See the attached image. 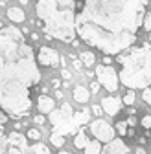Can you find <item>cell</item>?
Masks as SVG:
<instances>
[{"mask_svg":"<svg viewBox=\"0 0 151 154\" xmlns=\"http://www.w3.org/2000/svg\"><path fill=\"white\" fill-rule=\"evenodd\" d=\"M149 41H151V31H149Z\"/></svg>","mask_w":151,"mask_h":154,"instance_id":"obj_43","label":"cell"},{"mask_svg":"<svg viewBox=\"0 0 151 154\" xmlns=\"http://www.w3.org/2000/svg\"><path fill=\"white\" fill-rule=\"evenodd\" d=\"M37 61L46 68H55L61 64V55L50 46H43V48H39V53H37Z\"/></svg>","mask_w":151,"mask_h":154,"instance_id":"obj_8","label":"cell"},{"mask_svg":"<svg viewBox=\"0 0 151 154\" xmlns=\"http://www.w3.org/2000/svg\"><path fill=\"white\" fill-rule=\"evenodd\" d=\"M74 118H76V121H78V125L81 127V125L88 123V119H90V112H88V110H78V112L74 114Z\"/></svg>","mask_w":151,"mask_h":154,"instance_id":"obj_15","label":"cell"},{"mask_svg":"<svg viewBox=\"0 0 151 154\" xmlns=\"http://www.w3.org/2000/svg\"><path fill=\"white\" fill-rule=\"evenodd\" d=\"M88 97H90V92H88L85 86H81V85L74 86V99L78 101V103H87Z\"/></svg>","mask_w":151,"mask_h":154,"instance_id":"obj_13","label":"cell"},{"mask_svg":"<svg viewBox=\"0 0 151 154\" xmlns=\"http://www.w3.org/2000/svg\"><path fill=\"white\" fill-rule=\"evenodd\" d=\"M79 59L85 63V66H94V61H96V55L92 51H81L79 53Z\"/></svg>","mask_w":151,"mask_h":154,"instance_id":"obj_17","label":"cell"},{"mask_svg":"<svg viewBox=\"0 0 151 154\" xmlns=\"http://www.w3.org/2000/svg\"><path fill=\"white\" fill-rule=\"evenodd\" d=\"M55 99H63V92L61 90H55Z\"/></svg>","mask_w":151,"mask_h":154,"instance_id":"obj_36","label":"cell"},{"mask_svg":"<svg viewBox=\"0 0 151 154\" xmlns=\"http://www.w3.org/2000/svg\"><path fill=\"white\" fill-rule=\"evenodd\" d=\"M101 154H129V147L124 143V140L114 138L101 149Z\"/></svg>","mask_w":151,"mask_h":154,"instance_id":"obj_9","label":"cell"},{"mask_svg":"<svg viewBox=\"0 0 151 154\" xmlns=\"http://www.w3.org/2000/svg\"><path fill=\"white\" fill-rule=\"evenodd\" d=\"M96 77H98V83L107 90V92H116L118 90V81H120V75L116 73V70L112 66L101 64L96 68Z\"/></svg>","mask_w":151,"mask_h":154,"instance_id":"obj_6","label":"cell"},{"mask_svg":"<svg viewBox=\"0 0 151 154\" xmlns=\"http://www.w3.org/2000/svg\"><path fill=\"white\" fill-rule=\"evenodd\" d=\"M100 86H101L100 83H90V92H92V94H98V90H100Z\"/></svg>","mask_w":151,"mask_h":154,"instance_id":"obj_30","label":"cell"},{"mask_svg":"<svg viewBox=\"0 0 151 154\" xmlns=\"http://www.w3.org/2000/svg\"><path fill=\"white\" fill-rule=\"evenodd\" d=\"M2 28H4V22H2V20H0V29H2Z\"/></svg>","mask_w":151,"mask_h":154,"instance_id":"obj_42","label":"cell"},{"mask_svg":"<svg viewBox=\"0 0 151 154\" xmlns=\"http://www.w3.org/2000/svg\"><path fill=\"white\" fill-rule=\"evenodd\" d=\"M147 0H85L76 15L79 38L103 53H120L133 46L144 24Z\"/></svg>","mask_w":151,"mask_h":154,"instance_id":"obj_1","label":"cell"},{"mask_svg":"<svg viewBox=\"0 0 151 154\" xmlns=\"http://www.w3.org/2000/svg\"><path fill=\"white\" fill-rule=\"evenodd\" d=\"M59 154H72V152H68V150H61Z\"/></svg>","mask_w":151,"mask_h":154,"instance_id":"obj_40","label":"cell"},{"mask_svg":"<svg viewBox=\"0 0 151 154\" xmlns=\"http://www.w3.org/2000/svg\"><path fill=\"white\" fill-rule=\"evenodd\" d=\"M85 150V154H101V145H100V141H88L87 143V147L83 149Z\"/></svg>","mask_w":151,"mask_h":154,"instance_id":"obj_16","label":"cell"},{"mask_svg":"<svg viewBox=\"0 0 151 154\" xmlns=\"http://www.w3.org/2000/svg\"><path fill=\"white\" fill-rule=\"evenodd\" d=\"M90 132L98 141H107L109 143V141L114 140V128L105 119H96L94 123H90Z\"/></svg>","mask_w":151,"mask_h":154,"instance_id":"obj_7","label":"cell"},{"mask_svg":"<svg viewBox=\"0 0 151 154\" xmlns=\"http://www.w3.org/2000/svg\"><path fill=\"white\" fill-rule=\"evenodd\" d=\"M61 85H63V83H61L59 79H52V86H53L55 90H59V88H61Z\"/></svg>","mask_w":151,"mask_h":154,"instance_id":"obj_32","label":"cell"},{"mask_svg":"<svg viewBox=\"0 0 151 154\" xmlns=\"http://www.w3.org/2000/svg\"><path fill=\"white\" fill-rule=\"evenodd\" d=\"M39 38H41V37H39V33H35V31L31 33V41H33V42H37V41H39Z\"/></svg>","mask_w":151,"mask_h":154,"instance_id":"obj_35","label":"cell"},{"mask_svg":"<svg viewBox=\"0 0 151 154\" xmlns=\"http://www.w3.org/2000/svg\"><path fill=\"white\" fill-rule=\"evenodd\" d=\"M70 44H72V46H74V48H78V46H79V41H76V38H74V41H72V42H70Z\"/></svg>","mask_w":151,"mask_h":154,"instance_id":"obj_38","label":"cell"},{"mask_svg":"<svg viewBox=\"0 0 151 154\" xmlns=\"http://www.w3.org/2000/svg\"><path fill=\"white\" fill-rule=\"evenodd\" d=\"M41 83L33 48L22 29H0V108L9 118H26L31 110V88Z\"/></svg>","mask_w":151,"mask_h":154,"instance_id":"obj_2","label":"cell"},{"mask_svg":"<svg viewBox=\"0 0 151 154\" xmlns=\"http://www.w3.org/2000/svg\"><path fill=\"white\" fill-rule=\"evenodd\" d=\"M142 28H144L146 31H151V13H146V17H144V24H142Z\"/></svg>","mask_w":151,"mask_h":154,"instance_id":"obj_23","label":"cell"},{"mask_svg":"<svg viewBox=\"0 0 151 154\" xmlns=\"http://www.w3.org/2000/svg\"><path fill=\"white\" fill-rule=\"evenodd\" d=\"M142 127L146 130H151V116H144L142 118Z\"/></svg>","mask_w":151,"mask_h":154,"instance_id":"obj_25","label":"cell"},{"mask_svg":"<svg viewBox=\"0 0 151 154\" xmlns=\"http://www.w3.org/2000/svg\"><path fill=\"white\" fill-rule=\"evenodd\" d=\"M37 18L43 22V31L61 42L76 38V4L74 0H39L35 6Z\"/></svg>","mask_w":151,"mask_h":154,"instance_id":"obj_3","label":"cell"},{"mask_svg":"<svg viewBox=\"0 0 151 154\" xmlns=\"http://www.w3.org/2000/svg\"><path fill=\"white\" fill-rule=\"evenodd\" d=\"M35 123H37V125H43V123H44V114L35 116Z\"/></svg>","mask_w":151,"mask_h":154,"instance_id":"obj_31","label":"cell"},{"mask_svg":"<svg viewBox=\"0 0 151 154\" xmlns=\"http://www.w3.org/2000/svg\"><path fill=\"white\" fill-rule=\"evenodd\" d=\"M50 141L53 147H63L65 145V136L63 134H57V132H52L50 134Z\"/></svg>","mask_w":151,"mask_h":154,"instance_id":"obj_18","label":"cell"},{"mask_svg":"<svg viewBox=\"0 0 151 154\" xmlns=\"http://www.w3.org/2000/svg\"><path fill=\"white\" fill-rule=\"evenodd\" d=\"M50 123H52V132H57V134H76L79 128L78 121L74 118V110L70 106V103H63L59 108H53L50 114Z\"/></svg>","mask_w":151,"mask_h":154,"instance_id":"obj_5","label":"cell"},{"mask_svg":"<svg viewBox=\"0 0 151 154\" xmlns=\"http://www.w3.org/2000/svg\"><path fill=\"white\" fill-rule=\"evenodd\" d=\"M8 18H9L11 22L22 24V22L26 20V13H24V9H21V8H9V9H8Z\"/></svg>","mask_w":151,"mask_h":154,"instance_id":"obj_12","label":"cell"},{"mask_svg":"<svg viewBox=\"0 0 151 154\" xmlns=\"http://www.w3.org/2000/svg\"><path fill=\"white\" fill-rule=\"evenodd\" d=\"M103 64H107V66H111V64H112L111 55H105V57H103Z\"/></svg>","mask_w":151,"mask_h":154,"instance_id":"obj_33","label":"cell"},{"mask_svg":"<svg viewBox=\"0 0 151 154\" xmlns=\"http://www.w3.org/2000/svg\"><path fill=\"white\" fill-rule=\"evenodd\" d=\"M8 150H9V138L4 134L0 138V154H8Z\"/></svg>","mask_w":151,"mask_h":154,"instance_id":"obj_20","label":"cell"},{"mask_svg":"<svg viewBox=\"0 0 151 154\" xmlns=\"http://www.w3.org/2000/svg\"><path fill=\"white\" fill-rule=\"evenodd\" d=\"M142 99L147 103V105H151V88H144V94H142Z\"/></svg>","mask_w":151,"mask_h":154,"instance_id":"obj_24","label":"cell"},{"mask_svg":"<svg viewBox=\"0 0 151 154\" xmlns=\"http://www.w3.org/2000/svg\"><path fill=\"white\" fill-rule=\"evenodd\" d=\"M72 63H74V68L78 70V72H81V70H83V66H85V63H83L81 59H79V61H78V59H72Z\"/></svg>","mask_w":151,"mask_h":154,"instance_id":"obj_26","label":"cell"},{"mask_svg":"<svg viewBox=\"0 0 151 154\" xmlns=\"http://www.w3.org/2000/svg\"><path fill=\"white\" fill-rule=\"evenodd\" d=\"M116 61L124 66L120 72V83L124 86L135 88H147L151 83V46L144 42L140 48L131 50L129 53H118Z\"/></svg>","mask_w":151,"mask_h":154,"instance_id":"obj_4","label":"cell"},{"mask_svg":"<svg viewBox=\"0 0 151 154\" xmlns=\"http://www.w3.org/2000/svg\"><path fill=\"white\" fill-rule=\"evenodd\" d=\"M87 143H88V140H87V136H85V130L79 128L78 132H76V136H74V147H76V149H85Z\"/></svg>","mask_w":151,"mask_h":154,"instance_id":"obj_14","label":"cell"},{"mask_svg":"<svg viewBox=\"0 0 151 154\" xmlns=\"http://www.w3.org/2000/svg\"><path fill=\"white\" fill-rule=\"evenodd\" d=\"M8 119H9V114H6V112H4L2 108H0V125H4V123H6Z\"/></svg>","mask_w":151,"mask_h":154,"instance_id":"obj_27","label":"cell"},{"mask_svg":"<svg viewBox=\"0 0 151 154\" xmlns=\"http://www.w3.org/2000/svg\"><path fill=\"white\" fill-rule=\"evenodd\" d=\"M137 154H146V150H144V147H138V149H137Z\"/></svg>","mask_w":151,"mask_h":154,"instance_id":"obj_37","label":"cell"},{"mask_svg":"<svg viewBox=\"0 0 151 154\" xmlns=\"http://www.w3.org/2000/svg\"><path fill=\"white\" fill-rule=\"evenodd\" d=\"M37 108H39L41 114H50L55 108V99L46 95V94H41L39 99H37Z\"/></svg>","mask_w":151,"mask_h":154,"instance_id":"obj_11","label":"cell"},{"mask_svg":"<svg viewBox=\"0 0 151 154\" xmlns=\"http://www.w3.org/2000/svg\"><path fill=\"white\" fill-rule=\"evenodd\" d=\"M92 112H94V116H101V114H105L103 108H101L100 105H92Z\"/></svg>","mask_w":151,"mask_h":154,"instance_id":"obj_28","label":"cell"},{"mask_svg":"<svg viewBox=\"0 0 151 154\" xmlns=\"http://www.w3.org/2000/svg\"><path fill=\"white\" fill-rule=\"evenodd\" d=\"M2 136H4V127L0 125V138H2Z\"/></svg>","mask_w":151,"mask_h":154,"instance_id":"obj_39","label":"cell"},{"mask_svg":"<svg viewBox=\"0 0 151 154\" xmlns=\"http://www.w3.org/2000/svg\"><path fill=\"white\" fill-rule=\"evenodd\" d=\"M129 123L127 121H118L116 123V132L120 134V136H127V134H129Z\"/></svg>","mask_w":151,"mask_h":154,"instance_id":"obj_19","label":"cell"},{"mask_svg":"<svg viewBox=\"0 0 151 154\" xmlns=\"http://www.w3.org/2000/svg\"><path fill=\"white\" fill-rule=\"evenodd\" d=\"M28 140L30 141H39L41 140V132L37 130V128H30L28 130Z\"/></svg>","mask_w":151,"mask_h":154,"instance_id":"obj_21","label":"cell"},{"mask_svg":"<svg viewBox=\"0 0 151 154\" xmlns=\"http://www.w3.org/2000/svg\"><path fill=\"white\" fill-rule=\"evenodd\" d=\"M127 123H129V127H135L137 125V118H135V116H131V118L127 119Z\"/></svg>","mask_w":151,"mask_h":154,"instance_id":"obj_34","label":"cell"},{"mask_svg":"<svg viewBox=\"0 0 151 154\" xmlns=\"http://www.w3.org/2000/svg\"><path fill=\"white\" fill-rule=\"evenodd\" d=\"M21 4H22V6H26V4H28V0H21Z\"/></svg>","mask_w":151,"mask_h":154,"instance_id":"obj_41","label":"cell"},{"mask_svg":"<svg viewBox=\"0 0 151 154\" xmlns=\"http://www.w3.org/2000/svg\"><path fill=\"white\" fill-rule=\"evenodd\" d=\"M122 105H124V101L118 99V97H103V101H101V108L109 116H116L120 112Z\"/></svg>","mask_w":151,"mask_h":154,"instance_id":"obj_10","label":"cell"},{"mask_svg":"<svg viewBox=\"0 0 151 154\" xmlns=\"http://www.w3.org/2000/svg\"><path fill=\"white\" fill-rule=\"evenodd\" d=\"M133 103H135V94H133V92H127V94L124 95V105L131 106Z\"/></svg>","mask_w":151,"mask_h":154,"instance_id":"obj_22","label":"cell"},{"mask_svg":"<svg viewBox=\"0 0 151 154\" xmlns=\"http://www.w3.org/2000/svg\"><path fill=\"white\" fill-rule=\"evenodd\" d=\"M61 77H63V79H70V77H72V73L66 70V66H63V68H61Z\"/></svg>","mask_w":151,"mask_h":154,"instance_id":"obj_29","label":"cell"}]
</instances>
